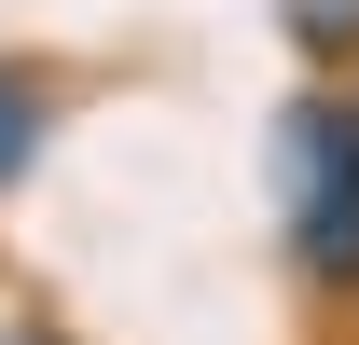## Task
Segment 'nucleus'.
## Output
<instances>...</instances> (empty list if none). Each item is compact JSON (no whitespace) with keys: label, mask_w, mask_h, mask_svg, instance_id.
<instances>
[{"label":"nucleus","mask_w":359,"mask_h":345,"mask_svg":"<svg viewBox=\"0 0 359 345\" xmlns=\"http://www.w3.org/2000/svg\"><path fill=\"white\" fill-rule=\"evenodd\" d=\"M276 221H290L304 276H359V97L276 111Z\"/></svg>","instance_id":"f257e3e1"},{"label":"nucleus","mask_w":359,"mask_h":345,"mask_svg":"<svg viewBox=\"0 0 359 345\" xmlns=\"http://www.w3.org/2000/svg\"><path fill=\"white\" fill-rule=\"evenodd\" d=\"M42 138H55V83L28 69V55H0V194L42 166Z\"/></svg>","instance_id":"f03ea898"},{"label":"nucleus","mask_w":359,"mask_h":345,"mask_svg":"<svg viewBox=\"0 0 359 345\" xmlns=\"http://www.w3.org/2000/svg\"><path fill=\"white\" fill-rule=\"evenodd\" d=\"M290 28H304L318 55H346V42H359V0H290Z\"/></svg>","instance_id":"7ed1b4c3"},{"label":"nucleus","mask_w":359,"mask_h":345,"mask_svg":"<svg viewBox=\"0 0 359 345\" xmlns=\"http://www.w3.org/2000/svg\"><path fill=\"white\" fill-rule=\"evenodd\" d=\"M0 345H69V332H55V318H0Z\"/></svg>","instance_id":"20e7f679"}]
</instances>
